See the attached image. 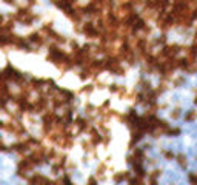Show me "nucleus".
<instances>
[{
	"mask_svg": "<svg viewBox=\"0 0 197 185\" xmlns=\"http://www.w3.org/2000/svg\"><path fill=\"white\" fill-rule=\"evenodd\" d=\"M177 162H179V165H180L182 168L186 167V159H185V156H177Z\"/></svg>",
	"mask_w": 197,
	"mask_h": 185,
	"instance_id": "5",
	"label": "nucleus"
},
{
	"mask_svg": "<svg viewBox=\"0 0 197 185\" xmlns=\"http://www.w3.org/2000/svg\"><path fill=\"white\" fill-rule=\"evenodd\" d=\"M76 125H77V128H79L80 131H85V130H91V128H89V125H88V122H86L85 119H82V117H79V119L76 120Z\"/></svg>",
	"mask_w": 197,
	"mask_h": 185,
	"instance_id": "3",
	"label": "nucleus"
},
{
	"mask_svg": "<svg viewBox=\"0 0 197 185\" xmlns=\"http://www.w3.org/2000/svg\"><path fill=\"white\" fill-rule=\"evenodd\" d=\"M195 92H197V88H195Z\"/></svg>",
	"mask_w": 197,
	"mask_h": 185,
	"instance_id": "16",
	"label": "nucleus"
},
{
	"mask_svg": "<svg viewBox=\"0 0 197 185\" xmlns=\"http://www.w3.org/2000/svg\"><path fill=\"white\" fill-rule=\"evenodd\" d=\"M165 157L166 159H172V157H174V154H172L171 151H165Z\"/></svg>",
	"mask_w": 197,
	"mask_h": 185,
	"instance_id": "10",
	"label": "nucleus"
},
{
	"mask_svg": "<svg viewBox=\"0 0 197 185\" xmlns=\"http://www.w3.org/2000/svg\"><path fill=\"white\" fill-rule=\"evenodd\" d=\"M168 136H177V134H180V130L179 128H174V130H168V133H166Z\"/></svg>",
	"mask_w": 197,
	"mask_h": 185,
	"instance_id": "6",
	"label": "nucleus"
},
{
	"mask_svg": "<svg viewBox=\"0 0 197 185\" xmlns=\"http://www.w3.org/2000/svg\"><path fill=\"white\" fill-rule=\"evenodd\" d=\"M91 142H92L94 145H97V144L102 142V136H100V133H98L97 130H91Z\"/></svg>",
	"mask_w": 197,
	"mask_h": 185,
	"instance_id": "2",
	"label": "nucleus"
},
{
	"mask_svg": "<svg viewBox=\"0 0 197 185\" xmlns=\"http://www.w3.org/2000/svg\"><path fill=\"white\" fill-rule=\"evenodd\" d=\"M194 103H195V105H197V97H195V99H194Z\"/></svg>",
	"mask_w": 197,
	"mask_h": 185,
	"instance_id": "15",
	"label": "nucleus"
},
{
	"mask_svg": "<svg viewBox=\"0 0 197 185\" xmlns=\"http://www.w3.org/2000/svg\"><path fill=\"white\" fill-rule=\"evenodd\" d=\"M91 89H92V86H91V85H88V86H86V88H83L82 91H83V92H89Z\"/></svg>",
	"mask_w": 197,
	"mask_h": 185,
	"instance_id": "11",
	"label": "nucleus"
},
{
	"mask_svg": "<svg viewBox=\"0 0 197 185\" xmlns=\"http://www.w3.org/2000/svg\"><path fill=\"white\" fill-rule=\"evenodd\" d=\"M171 117H172V119H179V117H180V110L177 108V110L172 111V113H171Z\"/></svg>",
	"mask_w": 197,
	"mask_h": 185,
	"instance_id": "8",
	"label": "nucleus"
},
{
	"mask_svg": "<svg viewBox=\"0 0 197 185\" xmlns=\"http://www.w3.org/2000/svg\"><path fill=\"white\" fill-rule=\"evenodd\" d=\"M195 117H197V113H195V111H189V113L186 114V122L195 120Z\"/></svg>",
	"mask_w": 197,
	"mask_h": 185,
	"instance_id": "4",
	"label": "nucleus"
},
{
	"mask_svg": "<svg viewBox=\"0 0 197 185\" xmlns=\"http://www.w3.org/2000/svg\"><path fill=\"white\" fill-rule=\"evenodd\" d=\"M28 2H29V5H34V0H28Z\"/></svg>",
	"mask_w": 197,
	"mask_h": 185,
	"instance_id": "14",
	"label": "nucleus"
},
{
	"mask_svg": "<svg viewBox=\"0 0 197 185\" xmlns=\"http://www.w3.org/2000/svg\"><path fill=\"white\" fill-rule=\"evenodd\" d=\"M189 182L197 183V173H191V174H189Z\"/></svg>",
	"mask_w": 197,
	"mask_h": 185,
	"instance_id": "9",
	"label": "nucleus"
},
{
	"mask_svg": "<svg viewBox=\"0 0 197 185\" xmlns=\"http://www.w3.org/2000/svg\"><path fill=\"white\" fill-rule=\"evenodd\" d=\"M126 177H128V174H116V176H114V180H116V182H120V180L126 179Z\"/></svg>",
	"mask_w": 197,
	"mask_h": 185,
	"instance_id": "7",
	"label": "nucleus"
},
{
	"mask_svg": "<svg viewBox=\"0 0 197 185\" xmlns=\"http://www.w3.org/2000/svg\"><path fill=\"white\" fill-rule=\"evenodd\" d=\"M5 2H6V3H11V5H14V3H16L14 0H5Z\"/></svg>",
	"mask_w": 197,
	"mask_h": 185,
	"instance_id": "13",
	"label": "nucleus"
},
{
	"mask_svg": "<svg viewBox=\"0 0 197 185\" xmlns=\"http://www.w3.org/2000/svg\"><path fill=\"white\" fill-rule=\"evenodd\" d=\"M5 150H6V148H5V145H3L2 142H0V151H5Z\"/></svg>",
	"mask_w": 197,
	"mask_h": 185,
	"instance_id": "12",
	"label": "nucleus"
},
{
	"mask_svg": "<svg viewBox=\"0 0 197 185\" xmlns=\"http://www.w3.org/2000/svg\"><path fill=\"white\" fill-rule=\"evenodd\" d=\"M28 42H29V43H34V45H37V46H40V45H43L45 39H43L39 33H34V34L28 36Z\"/></svg>",
	"mask_w": 197,
	"mask_h": 185,
	"instance_id": "1",
	"label": "nucleus"
}]
</instances>
